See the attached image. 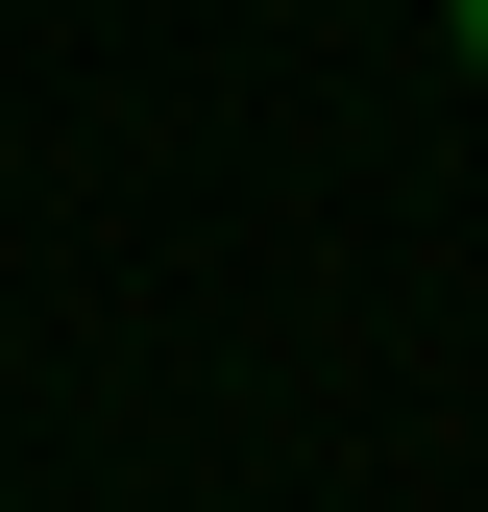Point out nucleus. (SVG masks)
I'll use <instances>...</instances> for the list:
<instances>
[{
  "mask_svg": "<svg viewBox=\"0 0 488 512\" xmlns=\"http://www.w3.org/2000/svg\"><path fill=\"white\" fill-rule=\"evenodd\" d=\"M464 49H488V0H464Z\"/></svg>",
  "mask_w": 488,
  "mask_h": 512,
  "instance_id": "1",
  "label": "nucleus"
}]
</instances>
